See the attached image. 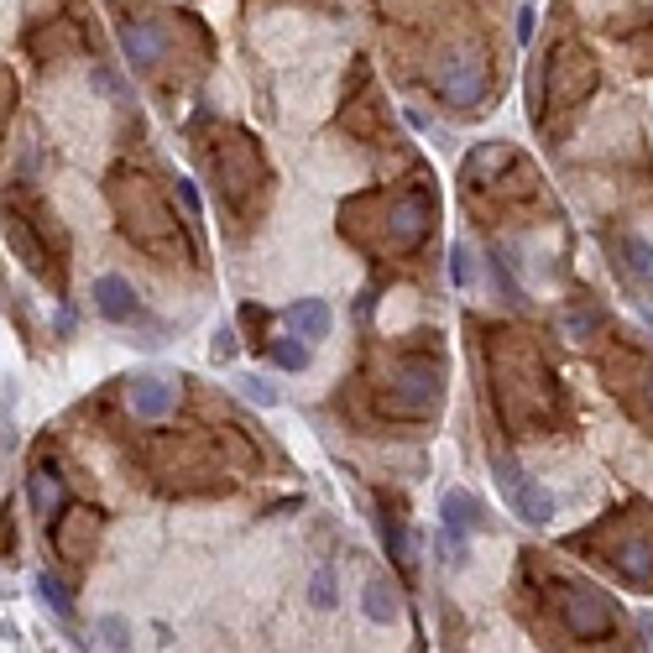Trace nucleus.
<instances>
[{"instance_id":"obj_15","label":"nucleus","mask_w":653,"mask_h":653,"mask_svg":"<svg viewBox=\"0 0 653 653\" xmlns=\"http://www.w3.org/2000/svg\"><path fill=\"white\" fill-rule=\"evenodd\" d=\"M617 570L633 580V586H648V580H653V549L648 544H627L622 559H617Z\"/></svg>"},{"instance_id":"obj_23","label":"nucleus","mask_w":653,"mask_h":653,"mask_svg":"<svg viewBox=\"0 0 653 653\" xmlns=\"http://www.w3.org/2000/svg\"><path fill=\"white\" fill-rule=\"evenodd\" d=\"M100 638H105V648H126V622L121 617H105L100 622Z\"/></svg>"},{"instance_id":"obj_3","label":"nucleus","mask_w":653,"mask_h":653,"mask_svg":"<svg viewBox=\"0 0 653 653\" xmlns=\"http://www.w3.org/2000/svg\"><path fill=\"white\" fill-rule=\"evenodd\" d=\"M559 617H565L570 638H606L612 633V601L596 596V591H570L565 606H559Z\"/></svg>"},{"instance_id":"obj_18","label":"nucleus","mask_w":653,"mask_h":653,"mask_svg":"<svg viewBox=\"0 0 653 653\" xmlns=\"http://www.w3.org/2000/svg\"><path fill=\"white\" fill-rule=\"evenodd\" d=\"M37 596L48 601L58 617H68V612H74V596H68V586H63L58 575H37Z\"/></svg>"},{"instance_id":"obj_1","label":"nucleus","mask_w":653,"mask_h":653,"mask_svg":"<svg viewBox=\"0 0 653 653\" xmlns=\"http://www.w3.org/2000/svg\"><path fill=\"white\" fill-rule=\"evenodd\" d=\"M434 84H439V95H445L450 105H476L486 95V58L481 53H455V58L439 63Z\"/></svg>"},{"instance_id":"obj_10","label":"nucleus","mask_w":653,"mask_h":653,"mask_svg":"<svg viewBox=\"0 0 653 653\" xmlns=\"http://www.w3.org/2000/svg\"><path fill=\"white\" fill-rule=\"evenodd\" d=\"M100 528V512H89V507H74L68 518H58V528H53V549L63 554V559H79L84 554V539Z\"/></svg>"},{"instance_id":"obj_4","label":"nucleus","mask_w":653,"mask_h":653,"mask_svg":"<svg viewBox=\"0 0 653 653\" xmlns=\"http://www.w3.org/2000/svg\"><path fill=\"white\" fill-rule=\"evenodd\" d=\"M497 481H502V492H507L512 507H518L523 523H549L554 518V497L544 492V486H533L512 460H497Z\"/></svg>"},{"instance_id":"obj_22","label":"nucleus","mask_w":653,"mask_h":653,"mask_svg":"<svg viewBox=\"0 0 653 653\" xmlns=\"http://www.w3.org/2000/svg\"><path fill=\"white\" fill-rule=\"evenodd\" d=\"M309 596H314V606H324V612H330V606H335V570H330V565H324V570L314 575Z\"/></svg>"},{"instance_id":"obj_19","label":"nucleus","mask_w":653,"mask_h":653,"mask_svg":"<svg viewBox=\"0 0 653 653\" xmlns=\"http://www.w3.org/2000/svg\"><path fill=\"white\" fill-rule=\"evenodd\" d=\"M507 157H512L507 147H481V152H476L471 162H465V183H481V178L492 173V168H502Z\"/></svg>"},{"instance_id":"obj_20","label":"nucleus","mask_w":653,"mask_h":653,"mask_svg":"<svg viewBox=\"0 0 653 653\" xmlns=\"http://www.w3.org/2000/svg\"><path fill=\"white\" fill-rule=\"evenodd\" d=\"M236 387H241V398H246V403H256V408H277V387H272V382H262V377H236Z\"/></svg>"},{"instance_id":"obj_11","label":"nucleus","mask_w":653,"mask_h":653,"mask_svg":"<svg viewBox=\"0 0 653 653\" xmlns=\"http://www.w3.org/2000/svg\"><path fill=\"white\" fill-rule=\"evenodd\" d=\"M288 330L303 335V340H324V335H330V303H319V298H298L293 309H288Z\"/></svg>"},{"instance_id":"obj_7","label":"nucleus","mask_w":653,"mask_h":653,"mask_svg":"<svg viewBox=\"0 0 653 653\" xmlns=\"http://www.w3.org/2000/svg\"><path fill=\"white\" fill-rule=\"evenodd\" d=\"M591 84H596V63H591V58H580V53L554 58V74H549L554 100H580Z\"/></svg>"},{"instance_id":"obj_5","label":"nucleus","mask_w":653,"mask_h":653,"mask_svg":"<svg viewBox=\"0 0 653 653\" xmlns=\"http://www.w3.org/2000/svg\"><path fill=\"white\" fill-rule=\"evenodd\" d=\"M173 382L168 377H157V371H136L131 377V392H126V403L136 418H168L173 413Z\"/></svg>"},{"instance_id":"obj_27","label":"nucleus","mask_w":653,"mask_h":653,"mask_svg":"<svg viewBox=\"0 0 653 653\" xmlns=\"http://www.w3.org/2000/svg\"><path fill=\"white\" fill-rule=\"evenodd\" d=\"M533 37V11H518V42Z\"/></svg>"},{"instance_id":"obj_8","label":"nucleus","mask_w":653,"mask_h":653,"mask_svg":"<svg viewBox=\"0 0 653 653\" xmlns=\"http://www.w3.org/2000/svg\"><path fill=\"white\" fill-rule=\"evenodd\" d=\"M439 518H445V539H450V549L460 554L465 533H471L476 518H481V507H476L471 492H445V497H439Z\"/></svg>"},{"instance_id":"obj_16","label":"nucleus","mask_w":653,"mask_h":653,"mask_svg":"<svg viewBox=\"0 0 653 653\" xmlns=\"http://www.w3.org/2000/svg\"><path fill=\"white\" fill-rule=\"evenodd\" d=\"M6 246H11V251H16L27 267H37V272H42V251H37V241L27 236V220H16V215L6 220Z\"/></svg>"},{"instance_id":"obj_9","label":"nucleus","mask_w":653,"mask_h":653,"mask_svg":"<svg viewBox=\"0 0 653 653\" xmlns=\"http://www.w3.org/2000/svg\"><path fill=\"white\" fill-rule=\"evenodd\" d=\"M95 309L105 319H131L142 303H136V288L126 283L121 272H105V277H95Z\"/></svg>"},{"instance_id":"obj_14","label":"nucleus","mask_w":653,"mask_h":653,"mask_svg":"<svg viewBox=\"0 0 653 653\" xmlns=\"http://www.w3.org/2000/svg\"><path fill=\"white\" fill-rule=\"evenodd\" d=\"M361 601H366V617L371 622H392V617H398V596H392L387 580H366Z\"/></svg>"},{"instance_id":"obj_17","label":"nucleus","mask_w":653,"mask_h":653,"mask_svg":"<svg viewBox=\"0 0 653 653\" xmlns=\"http://www.w3.org/2000/svg\"><path fill=\"white\" fill-rule=\"evenodd\" d=\"M272 361L283 366V371H303V366H309V351H303V335H283V340H272Z\"/></svg>"},{"instance_id":"obj_21","label":"nucleus","mask_w":653,"mask_h":653,"mask_svg":"<svg viewBox=\"0 0 653 653\" xmlns=\"http://www.w3.org/2000/svg\"><path fill=\"white\" fill-rule=\"evenodd\" d=\"M622 251H627V262H633V267L643 272V283H653V246H648L643 236H627V241H622Z\"/></svg>"},{"instance_id":"obj_12","label":"nucleus","mask_w":653,"mask_h":653,"mask_svg":"<svg viewBox=\"0 0 653 653\" xmlns=\"http://www.w3.org/2000/svg\"><path fill=\"white\" fill-rule=\"evenodd\" d=\"M398 387H403V398L392 403L398 413H424V408L434 403V377H429L424 366H403V371H398Z\"/></svg>"},{"instance_id":"obj_2","label":"nucleus","mask_w":653,"mask_h":653,"mask_svg":"<svg viewBox=\"0 0 653 653\" xmlns=\"http://www.w3.org/2000/svg\"><path fill=\"white\" fill-rule=\"evenodd\" d=\"M429 199L424 194H403L398 204L387 209V225H382V241H387V251H413L418 241L429 236Z\"/></svg>"},{"instance_id":"obj_6","label":"nucleus","mask_w":653,"mask_h":653,"mask_svg":"<svg viewBox=\"0 0 653 653\" xmlns=\"http://www.w3.org/2000/svg\"><path fill=\"white\" fill-rule=\"evenodd\" d=\"M121 53L131 58V63H157L162 53H168V32L157 27V21H147V16H136V21H121Z\"/></svg>"},{"instance_id":"obj_24","label":"nucleus","mask_w":653,"mask_h":653,"mask_svg":"<svg viewBox=\"0 0 653 653\" xmlns=\"http://www.w3.org/2000/svg\"><path fill=\"white\" fill-rule=\"evenodd\" d=\"M178 199H183V209H189V220H199V194H194L189 178H178Z\"/></svg>"},{"instance_id":"obj_28","label":"nucleus","mask_w":653,"mask_h":653,"mask_svg":"<svg viewBox=\"0 0 653 653\" xmlns=\"http://www.w3.org/2000/svg\"><path fill=\"white\" fill-rule=\"evenodd\" d=\"M648 392H653V377H648Z\"/></svg>"},{"instance_id":"obj_13","label":"nucleus","mask_w":653,"mask_h":653,"mask_svg":"<svg viewBox=\"0 0 653 653\" xmlns=\"http://www.w3.org/2000/svg\"><path fill=\"white\" fill-rule=\"evenodd\" d=\"M27 492H32V507L42 512V518H53L58 502H63V476H58V465H53V460H42L37 471H32Z\"/></svg>"},{"instance_id":"obj_25","label":"nucleus","mask_w":653,"mask_h":653,"mask_svg":"<svg viewBox=\"0 0 653 653\" xmlns=\"http://www.w3.org/2000/svg\"><path fill=\"white\" fill-rule=\"evenodd\" d=\"M455 283L460 288L471 283V251H465V246H455Z\"/></svg>"},{"instance_id":"obj_26","label":"nucleus","mask_w":653,"mask_h":653,"mask_svg":"<svg viewBox=\"0 0 653 653\" xmlns=\"http://www.w3.org/2000/svg\"><path fill=\"white\" fill-rule=\"evenodd\" d=\"M215 356H236V330H220L215 335Z\"/></svg>"}]
</instances>
